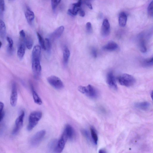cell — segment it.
<instances>
[{"mask_svg": "<svg viewBox=\"0 0 153 153\" xmlns=\"http://www.w3.org/2000/svg\"><path fill=\"white\" fill-rule=\"evenodd\" d=\"M31 88L32 91L33 96L35 103L39 105H41L42 103V100L38 94L34 90L33 86L31 85Z\"/></svg>", "mask_w": 153, "mask_h": 153, "instance_id": "603a6c76", "label": "cell"}, {"mask_svg": "<svg viewBox=\"0 0 153 153\" xmlns=\"http://www.w3.org/2000/svg\"><path fill=\"white\" fill-rule=\"evenodd\" d=\"M74 130L73 128L69 124L66 125L64 132L65 134L68 139L72 140L75 136Z\"/></svg>", "mask_w": 153, "mask_h": 153, "instance_id": "e0dca14e", "label": "cell"}, {"mask_svg": "<svg viewBox=\"0 0 153 153\" xmlns=\"http://www.w3.org/2000/svg\"><path fill=\"white\" fill-rule=\"evenodd\" d=\"M2 42L1 41H0V49L1 48L2 46Z\"/></svg>", "mask_w": 153, "mask_h": 153, "instance_id": "7bdbcfd3", "label": "cell"}, {"mask_svg": "<svg viewBox=\"0 0 153 153\" xmlns=\"http://www.w3.org/2000/svg\"><path fill=\"white\" fill-rule=\"evenodd\" d=\"M118 80L120 84L127 87H132L136 82V80L133 76L127 74L120 75L118 78Z\"/></svg>", "mask_w": 153, "mask_h": 153, "instance_id": "3957f363", "label": "cell"}, {"mask_svg": "<svg viewBox=\"0 0 153 153\" xmlns=\"http://www.w3.org/2000/svg\"><path fill=\"white\" fill-rule=\"evenodd\" d=\"M6 27L4 22L0 19V36L2 38L6 37Z\"/></svg>", "mask_w": 153, "mask_h": 153, "instance_id": "cb8c5ba5", "label": "cell"}, {"mask_svg": "<svg viewBox=\"0 0 153 153\" xmlns=\"http://www.w3.org/2000/svg\"><path fill=\"white\" fill-rule=\"evenodd\" d=\"M47 81L53 87L56 89L60 90L64 87L63 83L61 80L55 76H51L47 78Z\"/></svg>", "mask_w": 153, "mask_h": 153, "instance_id": "8992f818", "label": "cell"}, {"mask_svg": "<svg viewBox=\"0 0 153 153\" xmlns=\"http://www.w3.org/2000/svg\"><path fill=\"white\" fill-rule=\"evenodd\" d=\"M25 14L28 23L31 25L34 19V12L29 7H27L25 9Z\"/></svg>", "mask_w": 153, "mask_h": 153, "instance_id": "4fadbf2b", "label": "cell"}, {"mask_svg": "<svg viewBox=\"0 0 153 153\" xmlns=\"http://www.w3.org/2000/svg\"><path fill=\"white\" fill-rule=\"evenodd\" d=\"M78 89L80 92L85 94L90 98L96 99L98 96V91L91 85H89L87 87L79 86Z\"/></svg>", "mask_w": 153, "mask_h": 153, "instance_id": "7a4b0ae2", "label": "cell"}, {"mask_svg": "<svg viewBox=\"0 0 153 153\" xmlns=\"http://www.w3.org/2000/svg\"><path fill=\"white\" fill-rule=\"evenodd\" d=\"M119 48V46L115 42L110 41L103 47V50L108 51H113L117 50Z\"/></svg>", "mask_w": 153, "mask_h": 153, "instance_id": "ac0fdd59", "label": "cell"}, {"mask_svg": "<svg viewBox=\"0 0 153 153\" xmlns=\"http://www.w3.org/2000/svg\"><path fill=\"white\" fill-rule=\"evenodd\" d=\"M90 132L94 144L97 145L98 141V137L97 133L95 129L93 127L90 128Z\"/></svg>", "mask_w": 153, "mask_h": 153, "instance_id": "d4e9b609", "label": "cell"}, {"mask_svg": "<svg viewBox=\"0 0 153 153\" xmlns=\"http://www.w3.org/2000/svg\"><path fill=\"white\" fill-rule=\"evenodd\" d=\"M41 47L38 45H36L33 48L32 52V58L40 59L41 54Z\"/></svg>", "mask_w": 153, "mask_h": 153, "instance_id": "7402d4cb", "label": "cell"}, {"mask_svg": "<svg viewBox=\"0 0 153 153\" xmlns=\"http://www.w3.org/2000/svg\"><path fill=\"white\" fill-rule=\"evenodd\" d=\"M39 59L32 58V68L34 78L38 79L41 75V68Z\"/></svg>", "mask_w": 153, "mask_h": 153, "instance_id": "5b68a950", "label": "cell"}, {"mask_svg": "<svg viewBox=\"0 0 153 153\" xmlns=\"http://www.w3.org/2000/svg\"><path fill=\"white\" fill-rule=\"evenodd\" d=\"M4 0H0V15H2L5 11Z\"/></svg>", "mask_w": 153, "mask_h": 153, "instance_id": "d6a6232c", "label": "cell"}, {"mask_svg": "<svg viewBox=\"0 0 153 153\" xmlns=\"http://www.w3.org/2000/svg\"><path fill=\"white\" fill-rule=\"evenodd\" d=\"M99 152L100 153H104L106 152L104 150L101 149L99 150Z\"/></svg>", "mask_w": 153, "mask_h": 153, "instance_id": "b9f144b4", "label": "cell"}, {"mask_svg": "<svg viewBox=\"0 0 153 153\" xmlns=\"http://www.w3.org/2000/svg\"><path fill=\"white\" fill-rule=\"evenodd\" d=\"M64 30V27L63 26L59 27L50 34V38L53 40L58 39L62 35Z\"/></svg>", "mask_w": 153, "mask_h": 153, "instance_id": "9a60e30c", "label": "cell"}, {"mask_svg": "<svg viewBox=\"0 0 153 153\" xmlns=\"http://www.w3.org/2000/svg\"><path fill=\"white\" fill-rule=\"evenodd\" d=\"M139 41L140 49L141 52L143 53L146 52L147 49L144 39L142 37H141Z\"/></svg>", "mask_w": 153, "mask_h": 153, "instance_id": "4316f807", "label": "cell"}, {"mask_svg": "<svg viewBox=\"0 0 153 153\" xmlns=\"http://www.w3.org/2000/svg\"><path fill=\"white\" fill-rule=\"evenodd\" d=\"M81 132L83 135L88 139H90V137L89 136V134L87 130H82L81 131Z\"/></svg>", "mask_w": 153, "mask_h": 153, "instance_id": "74e56055", "label": "cell"}, {"mask_svg": "<svg viewBox=\"0 0 153 153\" xmlns=\"http://www.w3.org/2000/svg\"><path fill=\"white\" fill-rule=\"evenodd\" d=\"M20 34L21 39L25 41L26 38V34L24 31L23 30H21L20 32Z\"/></svg>", "mask_w": 153, "mask_h": 153, "instance_id": "f35d334b", "label": "cell"}, {"mask_svg": "<svg viewBox=\"0 0 153 153\" xmlns=\"http://www.w3.org/2000/svg\"><path fill=\"white\" fill-rule=\"evenodd\" d=\"M107 82L109 87L111 89L116 90L118 87L114 76L112 71L108 73L107 75Z\"/></svg>", "mask_w": 153, "mask_h": 153, "instance_id": "9c48e42d", "label": "cell"}, {"mask_svg": "<svg viewBox=\"0 0 153 153\" xmlns=\"http://www.w3.org/2000/svg\"><path fill=\"white\" fill-rule=\"evenodd\" d=\"M42 113L39 111H36L32 112L29 117V123L27 128L28 131L32 130L37 125L38 122L41 119Z\"/></svg>", "mask_w": 153, "mask_h": 153, "instance_id": "6da1fadb", "label": "cell"}, {"mask_svg": "<svg viewBox=\"0 0 153 153\" xmlns=\"http://www.w3.org/2000/svg\"><path fill=\"white\" fill-rule=\"evenodd\" d=\"M24 116L25 112L24 111H22L20 116L16 119L15 127L12 132L13 135L16 134L22 127Z\"/></svg>", "mask_w": 153, "mask_h": 153, "instance_id": "52a82bcc", "label": "cell"}, {"mask_svg": "<svg viewBox=\"0 0 153 153\" xmlns=\"http://www.w3.org/2000/svg\"><path fill=\"white\" fill-rule=\"evenodd\" d=\"M79 13L80 16L81 17H84L85 15V12L81 8L79 10Z\"/></svg>", "mask_w": 153, "mask_h": 153, "instance_id": "ab89813d", "label": "cell"}, {"mask_svg": "<svg viewBox=\"0 0 153 153\" xmlns=\"http://www.w3.org/2000/svg\"><path fill=\"white\" fill-rule=\"evenodd\" d=\"M81 4L82 0H79L77 3L73 4L72 8L68 9V14L71 16H75L77 15L81 8Z\"/></svg>", "mask_w": 153, "mask_h": 153, "instance_id": "8fae6325", "label": "cell"}, {"mask_svg": "<svg viewBox=\"0 0 153 153\" xmlns=\"http://www.w3.org/2000/svg\"><path fill=\"white\" fill-rule=\"evenodd\" d=\"M70 55V52L68 47L64 48L63 52V61L64 64L66 65L68 64Z\"/></svg>", "mask_w": 153, "mask_h": 153, "instance_id": "44dd1931", "label": "cell"}, {"mask_svg": "<svg viewBox=\"0 0 153 153\" xmlns=\"http://www.w3.org/2000/svg\"><path fill=\"white\" fill-rule=\"evenodd\" d=\"M26 46L25 41L22 40L17 50V54L19 59L22 60L23 58L25 53Z\"/></svg>", "mask_w": 153, "mask_h": 153, "instance_id": "5bb4252c", "label": "cell"}, {"mask_svg": "<svg viewBox=\"0 0 153 153\" xmlns=\"http://www.w3.org/2000/svg\"><path fill=\"white\" fill-rule=\"evenodd\" d=\"M18 94L17 85L15 83L12 85V90L10 98V103L13 107L16 106L17 101Z\"/></svg>", "mask_w": 153, "mask_h": 153, "instance_id": "30bf717a", "label": "cell"}, {"mask_svg": "<svg viewBox=\"0 0 153 153\" xmlns=\"http://www.w3.org/2000/svg\"><path fill=\"white\" fill-rule=\"evenodd\" d=\"M26 45L29 50H31L33 46V41L31 37L28 36L25 38V41Z\"/></svg>", "mask_w": 153, "mask_h": 153, "instance_id": "484cf974", "label": "cell"}, {"mask_svg": "<svg viewBox=\"0 0 153 153\" xmlns=\"http://www.w3.org/2000/svg\"><path fill=\"white\" fill-rule=\"evenodd\" d=\"M153 58L145 59L143 61V66L146 67H148L152 66L153 65Z\"/></svg>", "mask_w": 153, "mask_h": 153, "instance_id": "f546056e", "label": "cell"}, {"mask_svg": "<svg viewBox=\"0 0 153 153\" xmlns=\"http://www.w3.org/2000/svg\"><path fill=\"white\" fill-rule=\"evenodd\" d=\"M68 140V137L63 132L61 139L57 142L55 152L57 153L61 152L63 150L66 143Z\"/></svg>", "mask_w": 153, "mask_h": 153, "instance_id": "ba28073f", "label": "cell"}, {"mask_svg": "<svg viewBox=\"0 0 153 153\" xmlns=\"http://www.w3.org/2000/svg\"><path fill=\"white\" fill-rule=\"evenodd\" d=\"M46 131L42 130L37 132L32 137L30 141L32 146L36 147L39 145L42 140L44 137Z\"/></svg>", "mask_w": 153, "mask_h": 153, "instance_id": "277c9868", "label": "cell"}, {"mask_svg": "<svg viewBox=\"0 0 153 153\" xmlns=\"http://www.w3.org/2000/svg\"><path fill=\"white\" fill-rule=\"evenodd\" d=\"M91 53L92 56L95 58L97 57V51L94 48H92L91 50Z\"/></svg>", "mask_w": 153, "mask_h": 153, "instance_id": "8d00e7d4", "label": "cell"}, {"mask_svg": "<svg viewBox=\"0 0 153 153\" xmlns=\"http://www.w3.org/2000/svg\"><path fill=\"white\" fill-rule=\"evenodd\" d=\"M101 34L103 37H107L110 34V25L107 19L103 20L101 27Z\"/></svg>", "mask_w": 153, "mask_h": 153, "instance_id": "7c38bea8", "label": "cell"}, {"mask_svg": "<svg viewBox=\"0 0 153 153\" xmlns=\"http://www.w3.org/2000/svg\"><path fill=\"white\" fill-rule=\"evenodd\" d=\"M6 39L8 43L7 49V52L9 55H12L14 52L13 41L12 38L10 37H8Z\"/></svg>", "mask_w": 153, "mask_h": 153, "instance_id": "ffe728a7", "label": "cell"}, {"mask_svg": "<svg viewBox=\"0 0 153 153\" xmlns=\"http://www.w3.org/2000/svg\"><path fill=\"white\" fill-rule=\"evenodd\" d=\"M57 142L58 141L56 139H53L50 141L48 146V148L49 151L55 152Z\"/></svg>", "mask_w": 153, "mask_h": 153, "instance_id": "83f0119b", "label": "cell"}, {"mask_svg": "<svg viewBox=\"0 0 153 153\" xmlns=\"http://www.w3.org/2000/svg\"><path fill=\"white\" fill-rule=\"evenodd\" d=\"M45 46L46 50L48 53H50L51 50V44L50 40L48 38L45 39Z\"/></svg>", "mask_w": 153, "mask_h": 153, "instance_id": "4dcf8cb0", "label": "cell"}, {"mask_svg": "<svg viewBox=\"0 0 153 153\" xmlns=\"http://www.w3.org/2000/svg\"><path fill=\"white\" fill-rule=\"evenodd\" d=\"M85 3L88 6L90 9H92V7L91 3L87 2H85Z\"/></svg>", "mask_w": 153, "mask_h": 153, "instance_id": "60d3db41", "label": "cell"}, {"mask_svg": "<svg viewBox=\"0 0 153 153\" xmlns=\"http://www.w3.org/2000/svg\"><path fill=\"white\" fill-rule=\"evenodd\" d=\"M127 20V17L125 12H122L119 14V24L122 27L125 26Z\"/></svg>", "mask_w": 153, "mask_h": 153, "instance_id": "d6986e66", "label": "cell"}, {"mask_svg": "<svg viewBox=\"0 0 153 153\" xmlns=\"http://www.w3.org/2000/svg\"><path fill=\"white\" fill-rule=\"evenodd\" d=\"M153 1L150 3L147 8V11L148 14L151 17H152L153 15Z\"/></svg>", "mask_w": 153, "mask_h": 153, "instance_id": "e575fe53", "label": "cell"}, {"mask_svg": "<svg viewBox=\"0 0 153 153\" xmlns=\"http://www.w3.org/2000/svg\"><path fill=\"white\" fill-rule=\"evenodd\" d=\"M4 107V103L2 102H0V122L2 121L4 116V113L3 111Z\"/></svg>", "mask_w": 153, "mask_h": 153, "instance_id": "1f68e13d", "label": "cell"}, {"mask_svg": "<svg viewBox=\"0 0 153 153\" xmlns=\"http://www.w3.org/2000/svg\"><path fill=\"white\" fill-rule=\"evenodd\" d=\"M61 0H51V4L52 9L55 10L61 2Z\"/></svg>", "mask_w": 153, "mask_h": 153, "instance_id": "836d02e7", "label": "cell"}, {"mask_svg": "<svg viewBox=\"0 0 153 153\" xmlns=\"http://www.w3.org/2000/svg\"><path fill=\"white\" fill-rule=\"evenodd\" d=\"M86 30L87 32L89 34H90L92 32V27L91 23L88 22L86 24Z\"/></svg>", "mask_w": 153, "mask_h": 153, "instance_id": "d590c367", "label": "cell"}, {"mask_svg": "<svg viewBox=\"0 0 153 153\" xmlns=\"http://www.w3.org/2000/svg\"><path fill=\"white\" fill-rule=\"evenodd\" d=\"M37 35L38 40H39V43L42 48L44 50H46L45 43L43 38L39 33H37Z\"/></svg>", "mask_w": 153, "mask_h": 153, "instance_id": "f1b7e54d", "label": "cell"}, {"mask_svg": "<svg viewBox=\"0 0 153 153\" xmlns=\"http://www.w3.org/2000/svg\"><path fill=\"white\" fill-rule=\"evenodd\" d=\"M134 106L138 109L143 111H147L150 109L151 104L148 102L144 101L136 103L135 104Z\"/></svg>", "mask_w": 153, "mask_h": 153, "instance_id": "2e32d148", "label": "cell"}]
</instances>
